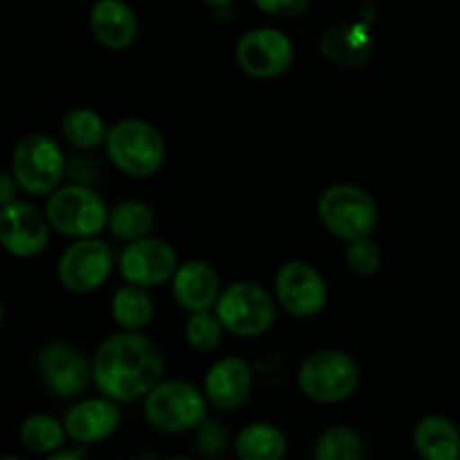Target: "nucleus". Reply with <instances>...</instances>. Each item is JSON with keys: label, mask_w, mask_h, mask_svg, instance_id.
<instances>
[{"label": "nucleus", "mask_w": 460, "mask_h": 460, "mask_svg": "<svg viewBox=\"0 0 460 460\" xmlns=\"http://www.w3.org/2000/svg\"><path fill=\"white\" fill-rule=\"evenodd\" d=\"M164 376V358L151 337L117 332L99 344L93 358V382L112 402H135L155 389Z\"/></svg>", "instance_id": "f257e3e1"}, {"label": "nucleus", "mask_w": 460, "mask_h": 460, "mask_svg": "<svg viewBox=\"0 0 460 460\" xmlns=\"http://www.w3.org/2000/svg\"><path fill=\"white\" fill-rule=\"evenodd\" d=\"M103 146L112 164L128 178H151L162 169L166 157V144L160 130L137 117L112 124Z\"/></svg>", "instance_id": "f03ea898"}, {"label": "nucleus", "mask_w": 460, "mask_h": 460, "mask_svg": "<svg viewBox=\"0 0 460 460\" xmlns=\"http://www.w3.org/2000/svg\"><path fill=\"white\" fill-rule=\"evenodd\" d=\"M317 214L323 227L346 243L371 238L380 220V209L371 193L346 182L332 184L319 196Z\"/></svg>", "instance_id": "7ed1b4c3"}, {"label": "nucleus", "mask_w": 460, "mask_h": 460, "mask_svg": "<svg viewBox=\"0 0 460 460\" xmlns=\"http://www.w3.org/2000/svg\"><path fill=\"white\" fill-rule=\"evenodd\" d=\"M205 391L187 380H164L144 398V418L162 434H184L205 425Z\"/></svg>", "instance_id": "20e7f679"}, {"label": "nucleus", "mask_w": 460, "mask_h": 460, "mask_svg": "<svg viewBox=\"0 0 460 460\" xmlns=\"http://www.w3.org/2000/svg\"><path fill=\"white\" fill-rule=\"evenodd\" d=\"M45 216L54 232L81 238H99L108 227V207L103 198L88 184H66L58 187L45 202Z\"/></svg>", "instance_id": "39448f33"}, {"label": "nucleus", "mask_w": 460, "mask_h": 460, "mask_svg": "<svg viewBox=\"0 0 460 460\" xmlns=\"http://www.w3.org/2000/svg\"><path fill=\"white\" fill-rule=\"evenodd\" d=\"M296 382L305 398L319 404L349 400L359 386V367L344 350H317L301 362Z\"/></svg>", "instance_id": "423d86ee"}, {"label": "nucleus", "mask_w": 460, "mask_h": 460, "mask_svg": "<svg viewBox=\"0 0 460 460\" xmlns=\"http://www.w3.org/2000/svg\"><path fill=\"white\" fill-rule=\"evenodd\" d=\"M12 175L30 196H52L66 175V155L49 135L30 133L13 146Z\"/></svg>", "instance_id": "0eeeda50"}, {"label": "nucleus", "mask_w": 460, "mask_h": 460, "mask_svg": "<svg viewBox=\"0 0 460 460\" xmlns=\"http://www.w3.org/2000/svg\"><path fill=\"white\" fill-rule=\"evenodd\" d=\"M216 317L232 335L259 337L272 328L277 319V304L259 283L236 281L220 292Z\"/></svg>", "instance_id": "6e6552de"}, {"label": "nucleus", "mask_w": 460, "mask_h": 460, "mask_svg": "<svg viewBox=\"0 0 460 460\" xmlns=\"http://www.w3.org/2000/svg\"><path fill=\"white\" fill-rule=\"evenodd\" d=\"M112 250L102 238H81L66 247L58 259L57 274L66 290L88 295L99 290L112 272Z\"/></svg>", "instance_id": "1a4fd4ad"}, {"label": "nucleus", "mask_w": 460, "mask_h": 460, "mask_svg": "<svg viewBox=\"0 0 460 460\" xmlns=\"http://www.w3.org/2000/svg\"><path fill=\"white\" fill-rule=\"evenodd\" d=\"M277 301L288 314L308 319L322 313L328 304V283L317 268L305 261H288L274 279Z\"/></svg>", "instance_id": "9d476101"}, {"label": "nucleus", "mask_w": 460, "mask_h": 460, "mask_svg": "<svg viewBox=\"0 0 460 460\" xmlns=\"http://www.w3.org/2000/svg\"><path fill=\"white\" fill-rule=\"evenodd\" d=\"M295 58V48L288 34L274 27H259L241 36L236 45L238 67L254 79L281 76Z\"/></svg>", "instance_id": "9b49d317"}, {"label": "nucleus", "mask_w": 460, "mask_h": 460, "mask_svg": "<svg viewBox=\"0 0 460 460\" xmlns=\"http://www.w3.org/2000/svg\"><path fill=\"white\" fill-rule=\"evenodd\" d=\"M178 252L162 238H144L124 247L119 256V272L126 283L139 288H155L173 281L178 272Z\"/></svg>", "instance_id": "f8f14e48"}, {"label": "nucleus", "mask_w": 460, "mask_h": 460, "mask_svg": "<svg viewBox=\"0 0 460 460\" xmlns=\"http://www.w3.org/2000/svg\"><path fill=\"white\" fill-rule=\"evenodd\" d=\"M39 371L45 386L58 398H76L93 380V362L67 341H49L43 346Z\"/></svg>", "instance_id": "ddd939ff"}, {"label": "nucleus", "mask_w": 460, "mask_h": 460, "mask_svg": "<svg viewBox=\"0 0 460 460\" xmlns=\"http://www.w3.org/2000/svg\"><path fill=\"white\" fill-rule=\"evenodd\" d=\"M49 220L31 202L16 200L0 209V243L16 259H34L49 243Z\"/></svg>", "instance_id": "4468645a"}, {"label": "nucleus", "mask_w": 460, "mask_h": 460, "mask_svg": "<svg viewBox=\"0 0 460 460\" xmlns=\"http://www.w3.org/2000/svg\"><path fill=\"white\" fill-rule=\"evenodd\" d=\"M254 389V373L243 358L229 355L211 364L205 376V395L220 411L243 407Z\"/></svg>", "instance_id": "2eb2a0df"}, {"label": "nucleus", "mask_w": 460, "mask_h": 460, "mask_svg": "<svg viewBox=\"0 0 460 460\" xmlns=\"http://www.w3.org/2000/svg\"><path fill=\"white\" fill-rule=\"evenodd\" d=\"M121 425L119 404L108 398H85L72 404L70 411L63 418V427L67 438L81 445L103 443L111 438Z\"/></svg>", "instance_id": "dca6fc26"}, {"label": "nucleus", "mask_w": 460, "mask_h": 460, "mask_svg": "<svg viewBox=\"0 0 460 460\" xmlns=\"http://www.w3.org/2000/svg\"><path fill=\"white\" fill-rule=\"evenodd\" d=\"M171 290H173L180 308L187 310L189 314L207 313V310L216 308L220 292H223L218 272L207 261L198 259L184 261L180 265L173 281H171Z\"/></svg>", "instance_id": "f3484780"}, {"label": "nucleus", "mask_w": 460, "mask_h": 460, "mask_svg": "<svg viewBox=\"0 0 460 460\" xmlns=\"http://www.w3.org/2000/svg\"><path fill=\"white\" fill-rule=\"evenodd\" d=\"M90 30L108 49H126L137 39V16L124 0H99L90 12Z\"/></svg>", "instance_id": "a211bd4d"}, {"label": "nucleus", "mask_w": 460, "mask_h": 460, "mask_svg": "<svg viewBox=\"0 0 460 460\" xmlns=\"http://www.w3.org/2000/svg\"><path fill=\"white\" fill-rule=\"evenodd\" d=\"M420 460H460V429L445 416H425L413 429Z\"/></svg>", "instance_id": "6ab92c4d"}, {"label": "nucleus", "mask_w": 460, "mask_h": 460, "mask_svg": "<svg viewBox=\"0 0 460 460\" xmlns=\"http://www.w3.org/2000/svg\"><path fill=\"white\" fill-rule=\"evenodd\" d=\"M322 52L331 61L346 67H358L371 57V36L367 25L359 22H344L335 25L322 36Z\"/></svg>", "instance_id": "aec40b11"}, {"label": "nucleus", "mask_w": 460, "mask_h": 460, "mask_svg": "<svg viewBox=\"0 0 460 460\" xmlns=\"http://www.w3.org/2000/svg\"><path fill=\"white\" fill-rule=\"evenodd\" d=\"M238 460H283L288 452L286 434L270 422H252L234 440Z\"/></svg>", "instance_id": "412c9836"}, {"label": "nucleus", "mask_w": 460, "mask_h": 460, "mask_svg": "<svg viewBox=\"0 0 460 460\" xmlns=\"http://www.w3.org/2000/svg\"><path fill=\"white\" fill-rule=\"evenodd\" d=\"M111 313L124 332H142L153 322L155 308H153V299L146 288L126 283L117 288L112 295Z\"/></svg>", "instance_id": "4be33fe9"}, {"label": "nucleus", "mask_w": 460, "mask_h": 460, "mask_svg": "<svg viewBox=\"0 0 460 460\" xmlns=\"http://www.w3.org/2000/svg\"><path fill=\"white\" fill-rule=\"evenodd\" d=\"M153 227H155V214H153L151 205H146L144 200L119 202L108 218L111 234L117 241H124L126 245L148 238Z\"/></svg>", "instance_id": "5701e85b"}, {"label": "nucleus", "mask_w": 460, "mask_h": 460, "mask_svg": "<svg viewBox=\"0 0 460 460\" xmlns=\"http://www.w3.org/2000/svg\"><path fill=\"white\" fill-rule=\"evenodd\" d=\"M22 447L36 456H52V454L61 452L63 443L67 438V431L61 422L49 413H31L25 418L18 429Z\"/></svg>", "instance_id": "b1692460"}, {"label": "nucleus", "mask_w": 460, "mask_h": 460, "mask_svg": "<svg viewBox=\"0 0 460 460\" xmlns=\"http://www.w3.org/2000/svg\"><path fill=\"white\" fill-rule=\"evenodd\" d=\"M108 126L99 112L90 111V108H70L61 119V135L70 146L81 148V151H90L108 139Z\"/></svg>", "instance_id": "393cba45"}, {"label": "nucleus", "mask_w": 460, "mask_h": 460, "mask_svg": "<svg viewBox=\"0 0 460 460\" xmlns=\"http://www.w3.org/2000/svg\"><path fill=\"white\" fill-rule=\"evenodd\" d=\"M314 460H364V438L353 427L337 425L314 443Z\"/></svg>", "instance_id": "a878e982"}, {"label": "nucleus", "mask_w": 460, "mask_h": 460, "mask_svg": "<svg viewBox=\"0 0 460 460\" xmlns=\"http://www.w3.org/2000/svg\"><path fill=\"white\" fill-rule=\"evenodd\" d=\"M223 331V323L211 310L189 314L187 323H184V337H187L189 346L198 353H211L214 349H218Z\"/></svg>", "instance_id": "bb28decb"}, {"label": "nucleus", "mask_w": 460, "mask_h": 460, "mask_svg": "<svg viewBox=\"0 0 460 460\" xmlns=\"http://www.w3.org/2000/svg\"><path fill=\"white\" fill-rule=\"evenodd\" d=\"M346 263L350 272L358 277H373L382 265V250L373 238H362V241L349 243L346 250Z\"/></svg>", "instance_id": "cd10ccee"}, {"label": "nucleus", "mask_w": 460, "mask_h": 460, "mask_svg": "<svg viewBox=\"0 0 460 460\" xmlns=\"http://www.w3.org/2000/svg\"><path fill=\"white\" fill-rule=\"evenodd\" d=\"M263 13L277 18H296L308 9V0H254Z\"/></svg>", "instance_id": "c85d7f7f"}, {"label": "nucleus", "mask_w": 460, "mask_h": 460, "mask_svg": "<svg viewBox=\"0 0 460 460\" xmlns=\"http://www.w3.org/2000/svg\"><path fill=\"white\" fill-rule=\"evenodd\" d=\"M198 447L205 454H220L225 449V431L220 425H205L198 438Z\"/></svg>", "instance_id": "c756f323"}, {"label": "nucleus", "mask_w": 460, "mask_h": 460, "mask_svg": "<svg viewBox=\"0 0 460 460\" xmlns=\"http://www.w3.org/2000/svg\"><path fill=\"white\" fill-rule=\"evenodd\" d=\"M18 184H16V180H13V175L12 173H3L0 175V202H3V207L4 205H12V202H16L18 200Z\"/></svg>", "instance_id": "7c9ffc66"}, {"label": "nucleus", "mask_w": 460, "mask_h": 460, "mask_svg": "<svg viewBox=\"0 0 460 460\" xmlns=\"http://www.w3.org/2000/svg\"><path fill=\"white\" fill-rule=\"evenodd\" d=\"M45 460H84L79 456V452H70V449H61V452L52 454V456H48Z\"/></svg>", "instance_id": "2f4dec72"}, {"label": "nucleus", "mask_w": 460, "mask_h": 460, "mask_svg": "<svg viewBox=\"0 0 460 460\" xmlns=\"http://www.w3.org/2000/svg\"><path fill=\"white\" fill-rule=\"evenodd\" d=\"M207 3L214 4V7H227V4L232 3V0H207Z\"/></svg>", "instance_id": "473e14b6"}, {"label": "nucleus", "mask_w": 460, "mask_h": 460, "mask_svg": "<svg viewBox=\"0 0 460 460\" xmlns=\"http://www.w3.org/2000/svg\"><path fill=\"white\" fill-rule=\"evenodd\" d=\"M162 460H193V458H187V456H169V458H162Z\"/></svg>", "instance_id": "72a5a7b5"}, {"label": "nucleus", "mask_w": 460, "mask_h": 460, "mask_svg": "<svg viewBox=\"0 0 460 460\" xmlns=\"http://www.w3.org/2000/svg\"><path fill=\"white\" fill-rule=\"evenodd\" d=\"M0 460H25V458H21V456H3Z\"/></svg>", "instance_id": "f704fd0d"}]
</instances>
